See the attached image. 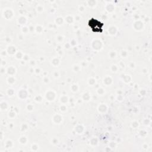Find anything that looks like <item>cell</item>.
<instances>
[{
    "label": "cell",
    "mask_w": 152,
    "mask_h": 152,
    "mask_svg": "<svg viewBox=\"0 0 152 152\" xmlns=\"http://www.w3.org/2000/svg\"><path fill=\"white\" fill-rule=\"evenodd\" d=\"M89 25L91 27V28L94 30V31H97V32L101 31L102 27V24L100 23V22H99L98 21L94 20H91V21H90Z\"/></svg>",
    "instance_id": "1"
}]
</instances>
